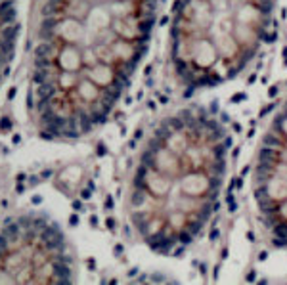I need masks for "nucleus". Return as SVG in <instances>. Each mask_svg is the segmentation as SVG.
<instances>
[{
	"label": "nucleus",
	"instance_id": "obj_1",
	"mask_svg": "<svg viewBox=\"0 0 287 285\" xmlns=\"http://www.w3.org/2000/svg\"><path fill=\"white\" fill-rule=\"evenodd\" d=\"M159 0H44L33 40L29 113L46 140L98 130L151 38Z\"/></svg>",
	"mask_w": 287,
	"mask_h": 285
},
{
	"label": "nucleus",
	"instance_id": "obj_2",
	"mask_svg": "<svg viewBox=\"0 0 287 285\" xmlns=\"http://www.w3.org/2000/svg\"><path fill=\"white\" fill-rule=\"evenodd\" d=\"M226 124L190 105L165 117L146 140L128 186V222L153 253L180 256L220 209L228 170Z\"/></svg>",
	"mask_w": 287,
	"mask_h": 285
},
{
	"label": "nucleus",
	"instance_id": "obj_3",
	"mask_svg": "<svg viewBox=\"0 0 287 285\" xmlns=\"http://www.w3.org/2000/svg\"><path fill=\"white\" fill-rule=\"evenodd\" d=\"M274 0H176L169 63L186 96L234 81L266 42Z\"/></svg>",
	"mask_w": 287,
	"mask_h": 285
},
{
	"label": "nucleus",
	"instance_id": "obj_4",
	"mask_svg": "<svg viewBox=\"0 0 287 285\" xmlns=\"http://www.w3.org/2000/svg\"><path fill=\"white\" fill-rule=\"evenodd\" d=\"M75 258L63 230L40 211L0 226V283H73Z\"/></svg>",
	"mask_w": 287,
	"mask_h": 285
},
{
	"label": "nucleus",
	"instance_id": "obj_5",
	"mask_svg": "<svg viewBox=\"0 0 287 285\" xmlns=\"http://www.w3.org/2000/svg\"><path fill=\"white\" fill-rule=\"evenodd\" d=\"M19 34V0H0V86L13 60Z\"/></svg>",
	"mask_w": 287,
	"mask_h": 285
},
{
	"label": "nucleus",
	"instance_id": "obj_6",
	"mask_svg": "<svg viewBox=\"0 0 287 285\" xmlns=\"http://www.w3.org/2000/svg\"><path fill=\"white\" fill-rule=\"evenodd\" d=\"M260 146H268V147H274V149H285L287 147V140L279 132H276V130H272V128H270V132H266L262 136Z\"/></svg>",
	"mask_w": 287,
	"mask_h": 285
},
{
	"label": "nucleus",
	"instance_id": "obj_7",
	"mask_svg": "<svg viewBox=\"0 0 287 285\" xmlns=\"http://www.w3.org/2000/svg\"><path fill=\"white\" fill-rule=\"evenodd\" d=\"M276 105H278L276 102H272V103H268V105H264V107L258 111V119H264V117L268 115V113H272V111L276 109Z\"/></svg>",
	"mask_w": 287,
	"mask_h": 285
},
{
	"label": "nucleus",
	"instance_id": "obj_8",
	"mask_svg": "<svg viewBox=\"0 0 287 285\" xmlns=\"http://www.w3.org/2000/svg\"><path fill=\"white\" fill-rule=\"evenodd\" d=\"M241 99H247V94H245V92H239V94H235V96L232 98V103H238V102H241Z\"/></svg>",
	"mask_w": 287,
	"mask_h": 285
},
{
	"label": "nucleus",
	"instance_id": "obj_9",
	"mask_svg": "<svg viewBox=\"0 0 287 285\" xmlns=\"http://www.w3.org/2000/svg\"><path fill=\"white\" fill-rule=\"evenodd\" d=\"M220 121H222V123H224V124H228V123H232V119H230V115H228V113H224V111L220 113Z\"/></svg>",
	"mask_w": 287,
	"mask_h": 285
},
{
	"label": "nucleus",
	"instance_id": "obj_10",
	"mask_svg": "<svg viewBox=\"0 0 287 285\" xmlns=\"http://www.w3.org/2000/svg\"><path fill=\"white\" fill-rule=\"evenodd\" d=\"M245 280H247L249 283H253V281H256V274H255V270H251V272L247 274V277H245Z\"/></svg>",
	"mask_w": 287,
	"mask_h": 285
},
{
	"label": "nucleus",
	"instance_id": "obj_11",
	"mask_svg": "<svg viewBox=\"0 0 287 285\" xmlns=\"http://www.w3.org/2000/svg\"><path fill=\"white\" fill-rule=\"evenodd\" d=\"M279 94V90H278V86H270V90H268V96L270 98H276Z\"/></svg>",
	"mask_w": 287,
	"mask_h": 285
},
{
	"label": "nucleus",
	"instance_id": "obj_12",
	"mask_svg": "<svg viewBox=\"0 0 287 285\" xmlns=\"http://www.w3.org/2000/svg\"><path fill=\"white\" fill-rule=\"evenodd\" d=\"M234 182H235V189H241V188H243V178H241V176L234 178Z\"/></svg>",
	"mask_w": 287,
	"mask_h": 285
},
{
	"label": "nucleus",
	"instance_id": "obj_13",
	"mask_svg": "<svg viewBox=\"0 0 287 285\" xmlns=\"http://www.w3.org/2000/svg\"><path fill=\"white\" fill-rule=\"evenodd\" d=\"M249 172H251V167H249V165H245V167L241 168V172H239V176H241V178H245V176H247Z\"/></svg>",
	"mask_w": 287,
	"mask_h": 285
},
{
	"label": "nucleus",
	"instance_id": "obj_14",
	"mask_svg": "<svg viewBox=\"0 0 287 285\" xmlns=\"http://www.w3.org/2000/svg\"><path fill=\"white\" fill-rule=\"evenodd\" d=\"M228 211H230V212H235V211H238V203H235V201L228 203Z\"/></svg>",
	"mask_w": 287,
	"mask_h": 285
},
{
	"label": "nucleus",
	"instance_id": "obj_15",
	"mask_svg": "<svg viewBox=\"0 0 287 285\" xmlns=\"http://www.w3.org/2000/svg\"><path fill=\"white\" fill-rule=\"evenodd\" d=\"M232 130L234 132H241V124L239 123H232Z\"/></svg>",
	"mask_w": 287,
	"mask_h": 285
},
{
	"label": "nucleus",
	"instance_id": "obj_16",
	"mask_svg": "<svg viewBox=\"0 0 287 285\" xmlns=\"http://www.w3.org/2000/svg\"><path fill=\"white\" fill-rule=\"evenodd\" d=\"M218 236H220L218 230H214V228H213V230H211V239H218Z\"/></svg>",
	"mask_w": 287,
	"mask_h": 285
},
{
	"label": "nucleus",
	"instance_id": "obj_17",
	"mask_svg": "<svg viewBox=\"0 0 287 285\" xmlns=\"http://www.w3.org/2000/svg\"><path fill=\"white\" fill-rule=\"evenodd\" d=\"M238 155H239V147H234V151H232V159L235 161V159H238Z\"/></svg>",
	"mask_w": 287,
	"mask_h": 285
},
{
	"label": "nucleus",
	"instance_id": "obj_18",
	"mask_svg": "<svg viewBox=\"0 0 287 285\" xmlns=\"http://www.w3.org/2000/svg\"><path fill=\"white\" fill-rule=\"evenodd\" d=\"M266 258H268V253L266 251H262L260 254H258V260H266Z\"/></svg>",
	"mask_w": 287,
	"mask_h": 285
},
{
	"label": "nucleus",
	"instance_id": "obj_19",
	"mask_svg": "<svg viewBox=\"0 0 287 285\" xmlns=\"http://www.w3.org/2000/svg\"><path fill=\"white\" fill-rule=\"evenodd\" d=\"M255 134H256V130H255V126H251V130L247 132V138H253Z\"/></svg>",
	"mask_w": 287,
	"mask_h": 285
},
{
	"label": "nucleus",
	"instance_id": "obj_20",
	"mask_svg": "<svg viewBox=\"0 0 287 285\" xmlns=\"http://www.w3.org/2000/svg\"><path fill=\"white\" fill-rule=\"evenodd\" d=\"M247 239L251 241V243H253V241H255V233H253V232H251V230L247 232Z\"/></svg>",
	"mask_w": 287,
	"mask_h": 285
}]
</instances>
